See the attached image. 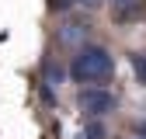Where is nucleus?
<instances>
[{
    "label": "nucleus",
    "instance_id": "obj_5",
    "mask_svg": "<svg viewBox=\"0 0 146 139\" xmlns=\"http://www.w3.org/2000/svg\"><path fill=\"white\" fill-rule=\"evenodd\" d=\"M136 70H139V77L146 80V59H143V56H136Z\"/></svg>",
    "mask_w": 146,
    "mask_h": 139
},
{
    "label": "nucleus",
    "instance_id": "obj_2",
    "mask_svg": "<svg viewBox=\"0 0 146 139\" xmlns=\"http://www.w3.org/2000/svg\"><path fill=\"white\" fill-rule=\"evenodd\" d=\"M80 108H84L87 115L101 118V115H108V111H115V94L101 91V87H87V91H80Z\"/></svg>",
    "mask_w": 146,
    "mask_h": 139
},
{
    "label": "nucleus",
    "instance_id": "obj_7",
    "mask_svg": "<svg viewBox=\"0 0 146 139\" xmlns=\"http://www.w3.org/2000/svg\"><path fill=\"white\" fill-rule=\"evenodd\" d=\"M70 4V0H52V7H66Z\"/></svg>",
    "mask_w": 146,
    "mask_h": 139
},
{
    "label": "nucleus",
    "instance_id": "obj_4",
    "mask_svg": "<svg viewBox=\"0 0 146 139\" xmlns=\"http://www.w3.org/2000/svg\"><path fill=\"white\" fill-rule=\"evenodd\" d=\"M87 139H104V129H101V125H90V129H87Z\"/></svg>",
    "mask_w": 146,
    "mask_h": 139
},
{
    "label": "nucleus",
    "instance_id": "obj_1",
    "mask_svg": "<svg viewBox=\"0 0 146 139\" xmlns=\"http://www.w3.org/2000/svg\"><path fill=\"white\" fill-rule=\"evenodd\" d=\"M70 73H73V80H80V83H101V80H108V77L115 73V59L108 56V49L87 45V49L77 52Z\"/></svg>",
    "mask_w": 146,
    "mask_h": 139
},
{
    "label": "nucleus",
    "instance_id": "obj_6",
    "mask_svg": "<svg viewBox=\"0 0 146 139\" xmlns=\"http://www.w3.org/2000/svg\"><path fill=\"white\" fill-rule=\"evenodd\" d=\"M80 4H84V7H98L101 0H80Z\"/></svg>",
    "mask_w": 146,
    "mask_h": 139
},
{
    "label": "nucleus",
    "instance_id": "obj_3",
    "mask_svg": "<svg viewBox=\"0 0 146 139\" xmlns=\"http://www.w3.org/2000/svg\"><path fill=\"white\" fill-rule=\"evenodd\" d=\"M143 11V0H115V14L118 17H136Z\"/></svg>",
    "mask_w": 146,
    "mask_h": 139
}]
</instances>
